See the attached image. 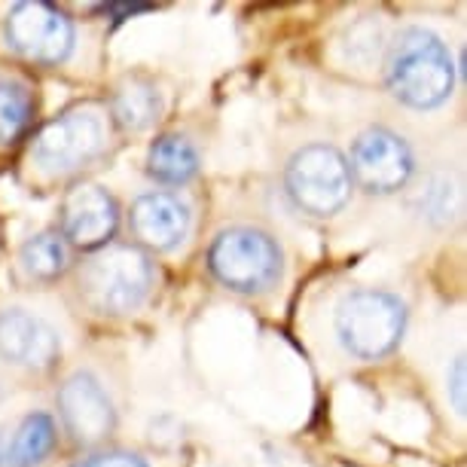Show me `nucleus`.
Listing matches in <instances>:
<instances>
[{
  "instance_id": "nucleus-18",
  "label": "nucleus",
  "mask_w": 467,
  "mask_h": 467,
  "mask_svg": "<svg viewBox=\"0 0 467 467\" xmlns=\"http://www.w3.org/2000/svg\"><path fill=\"white\" fill-rule=\"evenodd\" d=\"M379 49H382V28H379V22L364 19L348 31L346 56L351 61H358V65H369V61L379 56Z\"/></svg>"
},
{
  "instance_id": "nucleus-11",
  "label": "nucleus",
  "mask_w": 467,
  "mask_h": 467,
  "mask_svg": "<svg viewBox=\"0 0 467 467\" xmlns=\"http://www.w3.org/2000/svg\"><path fill=\"white\" fill-rule=\"evenodd\" d=\"M61 339L58 330L25 308L0 312V360L28 373H47L58 364Z\"/></svg>"
},
{
  "instance_id": "nucleus-10",
  "label": "nucleus",
  "mask_w": 467,
  "mask_h": 467,
  "mask_svg": "<svg viewBox=\"0 0 467 467\" xmlns=\"http://www.w3.org/2000/svg\"><path fill=\"white\" fill-rule=\"evenodd\" d=\"M119 226V205L104 187L86 183L67 192L61 205V239L67 248L101 251L108 248Z\"/></svg>"
},
{
  "instance_id": "nucleus-3",
  "label": "nucleus",
  "mask_w": 467,
  "mask_h": 467,
  "mask_svg": "<svg viewBox=\"0 0 467 467\" xmlns=\"http://www.w3.org/2000/svg\"><path fill=\"white\" fill-rule=\"evenodd\" d=\"M208 269L233 294H266L285 272L281 244L257 226H229L208 248Z\"/></svg>"
},
{
  "instance_id": "nucleus-1",
  "label": "nucleus",
  "mask_w": 467,
  "mask_h": 467,
  "mask_svg": "<svg viewBox=\"0 0 467 467\" xmlns=\"http://www.w3.org/2000/svg\"><path fill=\"white\" fill-rule=\"evenodd\" d=\"M388 89L416 110L440 108L455 86V65L446 43L428 28H403L388 47Z\"/></svg>"
},
{
  "instance_id": "nucleus-13",
  "label": "nucleus",
  "mask_w": 467,
  "mask_h": 467,
  "mask_svg": "<svg viewBox=\"0 0 467 467\" xmlns=\"http://www.w3.org/2000/svg\"><path fill=\"white\" fill-rule=\"evenodd\" d=\"M199 150L192 140L181 135H162L156 138L147 150V174L169 187L192 181L199 174Z\"/></svg>"
},
{
  "instance_id": "nucleus-14",
  "label": "nucleus",
  "mask_w": 467,
  "mask_h": 467,
  "mask_svg": "<svg viewBox=\"0 0 467 467\" xmlns=\"http://www.w3.org/2000/svg\"><path fill=\"white\" fill-rule=\"evenodd\" d=\"M58 440L56 421L47 412H31L19 421L13 440L6 443V467H37L52 455Z\"/></svg>"
},
{
  "instance_id": "nucleus-15",
  "label": "nucleus",
  "mask_w": 467,
  "mask_h": 467,
  "mask_svg": "<svg viewBox=\"0 0 467 467\" xmlns=\"http://www.w3.org/2000/svg\"><path fill=\"white\" fill-rule=\"evenodd\" d=\"M160 110H162L160 92H156L153 83L140 80V77H131V80L119 83L117 92H113V99H110L113 122L126 131L147 129L150 122L160 117Z\"/></svg>"
},
{
  "instance_id": "nucleus-2",
  "label": "nucleus",
  "mask_w": 467,
  "mask_h": 467,
  "mask_svg": "<svg viewBox=\"0 0 467 467\" xmlns=\"http://www.w3.org/2000/svg\"><path fill=\"white\" fill-rule=\"evenodd\" d=\"M83 303L101 315H129L153 290V266L147 254L131 244L95 251L77 275Z\"/></svg>"
},
{
  "instance_id": "nucleus-8",
  "label": "nucleus",
  "mask_w": 467,
  "mask_h": 467,
  "mask_svg": "<svg viewBox=\"0 0 467 467\" xmlns=\"http://www.w3.org/2000/svg\"><path fill=\"white\" fill-rule=\"evenodd\" d=\"M351 181L367 192L391 196L403 190L416 171V156L410 144L391 129H367L355 138L351 147Z\"/></svg>"
},
{
  "instance_id": "nucleus-7",
  "label": "nucleus",
  "mask_w": 467,
  "mask_h": 467,
  "mask_svg": "<svg viewBox=\"0 0 467 467\" xmlns=\"http://www.w3.org/2000/svg\"><path fill=\"white\" fill-rule=\"evenodd\" d=\"M4 37L25 61L58 65L74 49V25L52 4L28 0V4H16L6 16Z\"/></svg>"
},
{
  "instance_id": "nucleus-6",
  "label": "nucleus",
  "mask_w": 467,
  "mask_h": 467,
  "mask_svg": "<svg viewBox=\"0 0 467 467\" xmlns=\"http://www.w3.org/2000/svg\"><path fill=\"white\" fill-rule=\"evenodd\" d=\"M104 150H108V126H104L101 113L80 108L61 113L58 119L40 129L31 147V160L43 171L67 174L95 162Z\"/></svg>"
},
{
  "instance_id": "nucleus-12",
  "label": "nucleus",
  "mask_w": 467,
  "mask_h": 467,
  "mask_svg": "<svg viewBox=\"0 0 467 467\" xmlns=\"http://www.w3.org/2000/svg\"><path fill=\"white\" fill-rule=\"evenodd\" d=\"M129 229L147 251H174L190 233V208L174 192H144L129 211Z\"/></svg>"
},
{
  "instance_id": "nucleus-16",
  "label": "nucleus",
  "mask_w": 467,
  "mask_h": 467,
  "mask_svg": "<svg viewBox=\"0 0 467 467\" xmlns=\"http://www.w3.org/2000/svg\"><path fill=\"white\" fill-rule=\"evenodd\" d=\"M19 266L25 272V278L49 285V281L61 278L70 266V248L56 229L31 235L19 251Z\"/></svg>"
},
{
  "instance_id": "nucleus-20",
  "label": "nucleus",
  "mask_w": 467,
  "mask_h": 467,
  "mask_svg": "<svg viewBox=\"0 0 467 467\" xmlns=\"http://www.w3.org/2000/svg\"><path fill=\"white\" fill-rule=\"evenodd\" d=\"M449 394H452V407L458 416H464V358L458 355L452 364V373H449Z\"/></svg>"
},
{
  "instance_id": "nucleus-9",
  "label": "nucleus",
  "mask_w": 467,
  "mask_h": 467,
  "mask_svg": "<svg viewBox=\"0 0 467 467\" xmlns=\"http://www.w3.org/2000/svg\"><path fill=\"white\" fill-rule=\"evenodd\" d=\"M56 407L70 440L83 446L104 443L117 428V410H113L110 394L92 373L67 376L56 394Z\"/></svg>"
},
{
  "instance_id": "nucleus-21",
  "label": "nucleus",
  "mask_w": 467,
  "mask_h": 467,
  "mask_svg": "<svg viewBox=\"0 0 467 467\" xmlns=\"http://www.w3.org/2000/svg\"><path fill=\"white\" fill-rule=\"evenodd\" d=\"M150 10V6L147 4H122V6H117V4H108V6H104V13H117V16H135V13H147Z\"/></svg>"
},
{
  "instance_id": "nucleus-4",
  "label": "nucleus",
  "mask_w": 467,
  "mask_h": 467,
  "mask_svg": "<svg viewBox=\"0 0 467 467\" xmlns=\"http://www.w3.org/2000/svg\"><path fill=\"white\" fill-rule=\"evenodd\" d=\"M407 330V306L388 290H355L337 308V337L348 355L379 360L398 348Z\"/></svg>"
},
{
  "instance_id": "nucleus-17",
  "label": "nucleus",
  "mask_w": 467,
  "mask_h": 467,
  "mask_svg": "<svg viewBox=\"0 0 467 467\" xmlns=\"http://www.w3.org/2000/svg\"><path fill=\"white\" fill-rule=\"evenodd\" d=\"M37 99L19 80H0V144H13L31 129Z\"/></svg>"
},
{
  "instance_id": "nucleus-5",
  "label": "nucleus",
  "mask_w": 467,
  "mask_h": 467,
  "mask_svg": "<svg viewBox=\"0 0 467 467\" xmlns=\"http://www.w3.org/2000/svg\"><path fill=\"white\" fill-rule=\"evenodd\" d=\"M285 190L303 214L333 217L348 205L355 181H351L348 160L337 147L308 144L290 156Z\"/></svg>"
},
{
  "instance_id": "nucleus-19",
  "label": "nucleus",
  "mask_w": 467,
  "mask_h": 467,
  "mask_svg": "<svg viewBox=\"0 0 467 467\" xmlns=\"http://www.w3.org/2000/svg\"><path fill=\"white\" fill-rule=\"evenodd\" d=\"M74 467H147L138 455L131 452H99L92 458H83Z\"/></svg>"
}]
</instances>
